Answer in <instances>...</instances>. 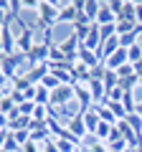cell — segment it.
Instances as JSON below:
<instances>
[{
    "label": "cell",
    "mask_w": 142,
    "mask_h": 152,
    "mask_svg": "<svg viewBox=\"0 0 142 152\" xmlns=\"http://www.w3.org/2000/svg\"><path fill=\"white\" fill-rule=\"evenodd\" d=\"M59 23V5L56 0H41L38 5V13H36V28L38 31H51V28Z\"/></svg>",
    "instance_id": "6da1fadb"
},
{
    "label": "cell",
    "mask_w": 142,
    "mask_h": 152,
    "mask_svg": "<svg viewBox=\"0 0 142 152\" xmlns=\"http://www.w3.org/2000/svg\"><path fill=\"white\" fill-rule=\"evenodd\" d=\"M74 102H76L74 86L61 84L59 89H53V91H51V109H64V107H69V104H74Z\"/></svg>",
    "instance_id": "7a4b0ae2"
},
{
    "label": "cell",
    "mask_w": 142,
    "mask_h": 152,
    "mask_svg": "<svg viewBox=\"0 0 142 152\" xmlns=\"http://www.w3.org/2000/svg\"><path fill=\"white\" fill-rule=\"evenodd\" d=\"M51 46L53 43H46V41H38V43L31 48V53L26 56L28 58V66H41V64H48V53H51Z\"/></svg>",
    "instance_id": "3957f363"
},
{
    "label": "cell",
    "mask_w": 142,
    "mask_h": 152,
    "mask_svg": "<svg viewBox=\"0 0 142 152\" xmlns=\"http://www.w3.org/2000/svg\"><path fill=\"white\" fill-rule=\"evenodd\" d=\"M56 5H59V23H76L79 20V5L81 3H74V0H66V3H61V0H56Z\"/></svg>",
    "instance_id": "277c9868"
},
{
    "label": "cell",
    "mask_w": 142,
    "mask_h": 152,
    "mask_svg": "<svg viewBox=\"0 0 142 152\" xmlns=\"http://www.w3.org/2000/svg\"><path fill=\"white\" fill-rule=\"evenodd\" d=\"M38 43V41H36V31H33L31 26H26V28H20V31H18V53H31V48L33 46Z\"/></svg>",
    "instance_id": "5b68a950"
},
{
    "label": "cell",
    "mask_w": 142,
    "mask_h": 152,
    "mask_svg": "<svg viewBox=\"0 0 142 152\" xmlns=\"http://www.w3.org/2000/svg\"><path fill=\"white\" fill-rule=\"evenodd\" d=\"M99 10H102V3H97V0H86V3L79 5V20H84V23L91 26V23H97Z\"/></svg>",
    "instance_id": "8992f818"
},
{
    "label": "cell",
    "mask_w": 142,
    "mask_h": 152,
    "mask_svg": "<svg viewBox=\"0 0 142 152\" xmlns=\"http://www.w3.org/2000/svg\"><path fill=\"white\" fill-rule=\"evenodd\" d=\"M74 94H76V107L81 109V112H89V109L94 107V96H91V91H89L86 84H74Z\"/></svg>",
    "instance_id": "52a82bcc"
},
{
    "label": "cell",
    "mask_w": 142,
    "mask_h": 152,
    "mask_svg": "<svg viewBox=\"0 0 142 152\" xmlns=\"http://www.w3.org/2000/svg\"><path fill=\"white\" fill-rule=\"evenodd\" d=\"M66 129H69V134H71V137H76L79 142H81V137H89L86 124H84V114H81V112H79L76 117H71V119L66 122Z\"/></svg>",
    "instance_id": "ba28073f"
},
{
    "label": "cell",
    "mask_w": 142,
    "mask_h": 152,
    "mask_svg": "<svg viewBox=\"0 0 142 152\" xmlns=\"http://www.w3.org/2000/svg\"><path fill=\"white\" fill-rule=\"evenodd\" d=\"M127 64H130V56H127V48H119L114 56H109V58L104 61V66H107L109 71H119L122 66H127Z\"/></svg>",
    "instance_id": "9c48e42d"
},
{
    "label": "cell",
    "mask_w": 142,
    "mask_h": 152,
    "mask_svg": "<svg viewBox=\"0 0 142 152\" xmlns=\"http://www.w3.org/2000/svg\"><path fill=\"white\" fill-rule=\"evenodd\" d=\"M117 23V15L112 13L109 3H102V10H99V18H97V26H114Z\"/></svg>",
    "instance_id": "30bf717a"
},
{
    "label": "cell",
    "mask_w": 142,
    "mask_h": 152,
    "mask_svg": "<svg viewBox=\"0 0 142 152\" xmlns=\"http://www.w3.org/2000/svg\"><path fill=\"white\" fill-rule=\"evenodd\" d=\"M94 112L99 114V119H102V122H107V124H112V127H114L117 122H119V119L114 117V112H112V109L107 107V104H94Z\"/></svg>",
    "instance_id": "8fae6325"
},
{
    "label": "cell",
    "mask_w": 142,
    "mask_h": 152,
    "mask_svg": "<svg viewBox=\"0 0 142 152\" xmlns=\"http://www.w3.org/2000/svg\"><path fill=\"white\" fill-rule=\"evenodd\" d=\"M81 114H84V124H86V132H89V134H94V132H97V127H99V122H102V119H99V114L94 112V107L89 109V112H81Z\"/></svg>",
    "instance_id": "7c38bea8"
},
{
    "label": "cell",
    "mask_w": 142,
    "mask_h": 152,
    "mask_svg": "<svg viewBox=\"0 0 142 152\" xmlns=\"http://www.w3.org/2000/svg\"><path fill=\"white\" fill-rule=\"evenodd\" d=\"M135 28H137V23L135 20H117V36H127V33H135Z\"/></svg>",
    "instance_id": "4fadbf2b"
},
{
    "label": "cell",
    "mask_w": 142,
    "mask_h": 152,
    "mask_svg": "<svg viewBox=\"0 0 142 152\" xmlns=\"http://www.w3.org/2000/svg\"><path fill=\"white\" fill-rule=\"evenodd\" d=\"M124 119H127V124H130L132 129H135L137 134L142 137V117H140V114H137V112H132V114H127Z\"/></svg>",
    "instance_id": "5bb4252c"
},
{
    "label": "cell",
    "mask_w": 142,
    "mask_h": 152,
    "mask_svg": "<svg viewBox=\"0 0 142 152\" xmlns=\"http://www.w3.org/2000/svg\"><path fill=\"white\" fill-rule=\"evenodd\" d=\"M41 86H43V89H48V91H53V89H59V86H61V81L56 79L53 74H48V76H43V81H41Z\"/></svg>",
    "instance_id": "9a60e30c"
},
{
    "label": "cell",
    "mask_w": 142,
    "mask_h": 152,
    "mask_svg": "<svg viewBox=\"0 0 142 152\" xmlns=\"http://www.w3.org/2000/svg\"><path fill=\"white\" fill-rule=\"evenodd\" d=\"M3 150H5V152H20L23 147L18 145V140L10 134V132H8V140H5V145H3Z\"/></svg>",
    "instance_id": "2e32d148"
},
{
    "label": "cell",
    "mask_w": 142,
    "mask_h": 152,
    "mask_svg": "<svg viewBox=\"0 0 142 152\" xmlns=\"http://www.w3.org/2000/svg\"><path fill=\"white\" fill-rule=\"evenodd\" d=\"M122 18H124V20H135V3H124V10H122ZM119 18V20H122Z\"/></svg>",
    "instance_id": "e0dca14e"
},
{
    "label": "cell",
    "mask_w": 142,
    "mask_h": 152,
    "mask_svg": "<svg viewBox=\"0 0 142 152\" xmlns=\"http://www.w3.org/2000/svg\"><path fill=\"white\" fill-rule=\"evenodd\" d=\"M137 71H135V66L132 64H127V66H122L119 71H117V76H119V79H127V76H135Z\"/></svg>",
    "instance_id": "ac0fdd59"
},
{
    "label": "cell",
    "mask_w": 142,
    "mask_h": 152,
    "mask_svg": "<svg viewBox=\"0 0 142 152\" xmlns=\"http://www.w3.org/2000/svg\"><path fill=\"white\" fill-rule=\"evenodd\" d=\"M38 5H41V0H26L23 3V8L26 10H33V13H38Z\"/></svg>",
    "instance_id": "d6986e66"
},
{
    "label": "cell",
    "mask_w": 142,
    "mask_h": 152,
    "mask_svg": "<svg viewBox=\"0 0 142 152\" xmlns=\"http://www.w3.org/2000/svg\"><path fill=\"white\" fill-rule=\"evenodd\" d=\"M41 152H59V147H56L53 140H48L46 145H41Z\"/></svg>",
    "instance_id": "ffe728a7"
},
{
    "label": "cell",
    "mask_w": 142,
    "mask_h": 152,
    "mask_svg": "<svg viewBox=\"0 0 142 152\" xmlns=\"http://www.w3.org/2000/svg\"><path fill=\"white\" fill-rule=\"evenodd\" d=\"M135 23L142 26V3H135Z\"/></svg>",
    "instance_id": "44dd1931"
},
{
    "label": "cell",
    "mask_w": 142,
    "mask_h": 152,
    "mask_svg": "<svg viewBox=\"0 0 142 152\" xmlns=\"http://www.w3.org/2000/svg\"><path fill=\"white\" fill-rule=\"evenodd\" d=\"M135 112H137V114H140V117H142V99H140V102H137V109H135Z\"/></svg>",
    "instance_id": "7402d4cb"
},
{
    "label": "cell",
    "mask_w": 142,
    "mask_h": 152,
    "mask_svg": "<svg viewBox=\"0 0 142 152\" xmlns=\"http://www.w3.org/2000/svg\"><path fill=\"white\" fill-rule=\"evenodd\" d=\"M8 79H5V74H3V66H0V84H5Z\"/></svg>",
    "instance_id": "603a6c76"
},
{
    "label": "cell",
    "mask_w": 142,
    "mask_h": 152,
    "mask_svg": "<svg viewBox=\"0 0 142 152\" xmlns=\"http://www.w3.org/2000/svg\"><path fill=\"white\" fill-rule=\"evenodd\" d=\"M140 86H142V76H140Z\"/></svg>",
    "instance_id": "cb8c5ba5"
},
{
    "label": "cell",
    "mask_w": 142,
    "mask_h": 152,
    "mask_svg": "<svg viewBox=\"0 0 142 152\" xmlns=\"http://www.w3.org/2000/svg\"><path fill=\"white\" fill-rule=\"evenodd\" d=\"M0 152H5V150H0Z\"/></svg>",
    "instance_id": "d4e9b609"
}]
</instances>
